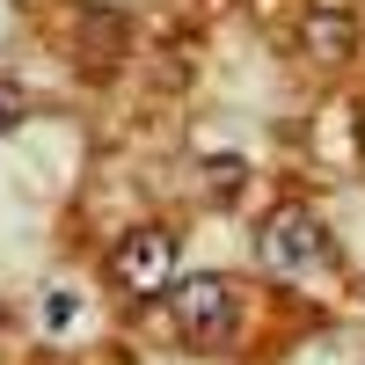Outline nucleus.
Masks as SVG:
<instances>
[{
    "label": "nucleus",
    "mask_w": 365,
    "mask_h": 365,
    "mask_svg": "<svg viewBox=\"0 0 365 365\" xmlns=\"http://www.w3.org/2000/svg\"><path fill=\"white\" fill-rule=\"evenodd\" d=\"M110 278H117V292H132V299H168V285H175V234H168V227H132V234H117Z\"/></svg>",
    "instance_id": "obj_1"
},
{
    "label": "nucleus",
    "mask_w": 365,
    "mask_h": 365,
    "mask_svg": "<svg viewBox=\"0 0 365 365\" xmlns=\"http://www.w3.org/2000/svg\"><path fill=\"white\" fill-rule=\"evenodd\" d=\"M168 314L182 329V344H220L227 329H234V285L220 278V270H197V278H175L168 285Z\"/></svg>",
    "instance_id": "obj_2"
},
{
    "label": "nucleus",
    "mask_w": 365,
    "mask_h": 365,
    "mask_svg": "<svg viewBox=\"0 0 365 365\" xmlns=\"http://www.w3.org/2000/svg\"><path fill=\"white\" fill-rule=\"evenodd\" d=\"M322 256V227H314V212L307 205H278L263 220V234H256V263H270V270H299V263H314Z\"/></svg>",
    "instance_id": "obj_3"
},
{
    "label": "nucleus",
    "mask_w": 365,
    "mask_h": 365,
    "mask_svg": "<svg viewBox=\"0 0 365 365\" xmlns=\"http://www.w3.org/2000/svg\"><path fill=\"white\" fill-rule=\"evenodd\" d=\"M299 51L314 58V66H351V51H358V22L344 15V8H307L299 15Z\"/></svg>",
    "instance_id": "obj_4"
},
{
    "label": "nucleus",
    "mask_w": 365,
    "mask_h": 365,
    "mask_svg": "<svg viewBox=\"0 0 365 365\" xmlns=\"http://www.w3.org/2000/svg\"><path fill=\"white\" fill-rule=\"evenodd\" d=\"M125 44H132V29H125V15H110V8H81L73 15V58L88 66H117L125 58Z\"/></svg>",
    "instance_id": "obj_5"
},
{
    "label": "nucleus",
    "mask_w": 365,
    "mask_h": 365,
    "mask_svg": "<svg viewBox=\"0 0 365 365\" xmlns=\"http://www.w3.org/2000/svg\"><path fill=\"white\" fill-rule=\"evenodd\" d=\"M241 190H249V161H234V154L205 161V205H234Z\"/></svg>",
    "instance_id": "obj_6"
},
{
    "label": "nucleus",
    "mask_w": 365,
    "mask_h": 365,
    "mask_svg": "<svg viewBox=\"0 0 365 365\" xmlns=\"http://www.w3.org/2000/svg\"><path fill=\"white\" fill-rule=\"evenodd\" d=\"M22 117H29V96H22V81H8V73H0V139H8V132L22 125Z\"/></svg>",
    "instance_id": "obj_7"
}]
</instances>
